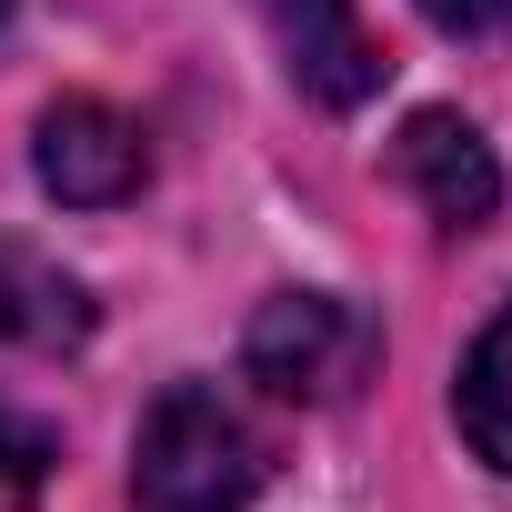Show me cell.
<instances>
[{"instance_id": "10", "label": "cell", "mask_w": 512, "mask_h": 512, "mask_svg": "<svg viewBox=\"0 0 512 512\" xmlns=\"http://www.w3.org/2000/svg\"><path fill=\"white\" fill-rule=\"evenodd\" d=\"M0 21H11V0H0Z\"/></svg>"}, {"instance_id": "8", "label": "cell", "mask_w": 512, "mask_h": 512, "mask_svg": "<svg viewBox=\"0 0 512 512\" xmlns=\"http://www.w3.org/2000/svg\"><path fill=\"white\" fill-rule=\"evenodd\" d=\"M412 11H422L432 31H452V41H472V31H502V21H512V0H412Z\"/></svg>"}, {"instance_id": "1", "label": "cell", "mask_w": 512, "mask_h": 512, "mask_svg": "<svg viewBox=\"0 0 512 512\" xmlns=\"http://www.w3.org/2000/svg\"><path fill=\"white\" fill-rule=\"evenodd\" d=\"M262 492V432L241 422L221 382H171L141 412L131 442V502L141 512H241Z\"/></svg>"}, {"instance_id": "9", "label": "cell", "mask_w": 512, "mask_h": 512, "mask_svg": "<svg viewBox=\"0 0 512 512\" xmlns=\"http://www.w3.org/2000/svg\"><path fill=\"white\" fill-rule=\"evenodd\" d=\"M0 452H11L21 472H41V432H11V422H0Z\"/></svg>"}, {"instance_id": "4", "label": "cell", "mask_w": 512, "mask_h": 512, "mask_svg": "<svg viewBox=\"0 0 512 512\" xmlns=\"http://www.w3.org/2000/svg\"><path fill=\"white\" fill-rule=\"evenodd\" d=\"M392 171L442 231H482L502 211V171H492V151H482V131L462 111H412L402 141H392Z\"/></svg>"}, {"instance_id": "5", "label": "cell", "mask_w": 512, "mask_h": 512, "mask_svg": "<svg viewBox=\"0 0 512 512\" xmlns=\"http://www.w3.org/2000/svg\"><path fill=\"white\" fill-rule=\"evenodd\" d=\"M262 21H272V41H282V61H292V81L312 101L362 111L382 91V51H372V31H362L352 0H262Z\"/></svg>"}, {"instance_id": "2", "label": "cell", "mask_w": 512, "mask_h": 512, "mask_svg": "<svg viewBox=\"0 0 512 512\" xmlns=\"http://www.w3.org/2000/svg\"><path fill=\"white\" fill-rule=\"evenodd\" d=\"M372 362H382V332L342 292H272L241 342V372L282 402H352Z\"/></svg>"}, {"instance_id": "6", "label": "cell", "mask_w": 512, "mask_h": 512, "mask_svg": "<svg viewBox=\"0 0 512 512\" xmlns=\"http://www.w3.org/2000/svg\"><path fill=\"white\" fill-rule=\"evenodd\" d=\"M91 332V302L61 262H41V251L0 241V342L11 352H71Z\"/></svg>"}, {"instance_id": "7", "label": "cell", "mask_w": 512, "mask_h": 512, "mask_svg": "<svg viewBox=\"0 0 512 512\" xmlns=\"http://www.w3.org/2000/svg\"><path fill=\"white\" fill-rule=\"evenodd\" d=\"M452 422H462V442H472L492 472H512V302H502V312H492V332L462 352Z\"/></svg>"}, {"instance_id": "3", "label": "cell", "mask_w": 512, "mask_h": 512, "mask_svg": "<svg viewBox=\"0 0 512 512\" xmlns=\"http://www.w3.org/2000/svg\"><path fill=\"white\" fill-rule=\"evenodd\" d=\"M31 171H41L51 201H71V211H111V201H131V191L151 181V141H141L131 111L71 91V101L41 111V131H31Z\"/></svg>"}]
</instances>
